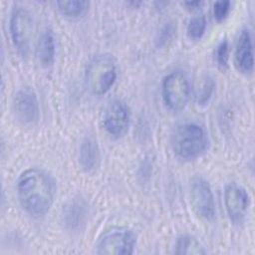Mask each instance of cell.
Segmentation results:
<instances>
[{
  "label": "cell",
  "mask_w": 255,
  "mask_h": 255,
  "mask_svg": "<svg viewBox=\"0 0 255 255\" xmlns=\"http://www.w3.org/2000/svg\"><path fill=\"white\" fill-rule=\"evenodd\" d=\"M17 196L22 208L32 216H43L51 208L56 195L53 177L41 168H29L18 177Z\"/></svg>",
  "instance_id": "obj_1"
},
{
  "label": "cell",
  "mask_w": 255,
  "mask_h": 255,
  "mask_svg": "<svg viewBox=\"0 0 255 255\" xmlns=\"http://www.w3.org/2000/svg\"><path fill=\"white\" fill-rule=\"evenodd\" d=\"M170 145L174 154L183 160H192L200 156L208 146L207 132L196 123L177 125L170 135Z\"/></svg>",
  "instance_id": "obj_2"
},
{
  "label": "cell",
  "mask_w": 255,
  "mask_h": 255,
  "mask_svg": "<svg viewBox=\"0 0 255 255\" xmlns=\"http://www.w3.org/2000/svg\"><path fill=\"white\" fill-rule=\"evenodd\" d=\"M117 66L113 57L109 55H99L88 65L86 71V81L90 91L103 96L108 93L117 80Z\"/></svg>",
  "instance_id": "obj_3"
},
{
  "label": "cell",
  "mask_w": 255,
  "mask_h": 255,
  "mask_svg": "<svg viewBox=\"0 0 255 255\" xmlns=\"http://www.w3.org/2000/svg\"><path fill=\"white\" fill-rule=\"evenodd\" d=\"M161 95L169 110L173 112L183 110L190 99V85L185 74L174 71L166 75L162 80Z\"/></svg>",
  "instance_id": "obj_4"
},
{
  "label": "cell",
  "mask_w": 255,
  "mask_h": 255,
  "mask_svg": "<svg viewBox=\"0 0 255 255\" xmlns=\"http://www.w3.org/2000/svg\"><path fill=\"white\" fill-rule=\"evenodd\" d=\"M11 40L18 53L25 57L30 51L33 35V18L31 13L23 7H15L9 21Z\"/></svg>",
  "instance_id": "obj_5"
},
{
  "label": "cell",
  "mask_w": 255,
  "mask_h": 255,
  "mask_svg": "<svg viewBox=\"0 0 255 255\" xmlns=\"http://www.w3.org/2000/svg\"><path fill=\"white\" fill-rule=\"evenodd\" d=\"M136 235L128 228H113L105 232L96 244L97 254H132Z\"/></svg>",
  "instance_id": "obj_6"
},
{
  "label": "cell",
  "mask_w": 255,
  "mask_h": 255,
  "mask_svg": "<svg viewBox=\"0 0 255 255\" xmlns=\"http://www.w3.org/2000/svg\"><path fill=\"white\" fill-rule=\"evenodd\" d=\"M189 197L195 213L205 219L211 220L215 216V200L209 183L202 177L196 176L190 180Z\"/></svg>",
  "instance_id": "obj_7"
},
{
  "label": "cell",
  "mask_w": 255,
  "mask_h": 255,
  "mask_svg": "<svg viewBox=\"0 0 255 255\" xmlns=\"http://www.w3.org/2000/svg\"><path fill=\"white\" fill-rule=\"evenodd\" d=\"M129 108L124 101L114 100L109 103L103 117V126L109 135L116 138L123 136L129 127Z\"/></svg>",
  "instance_id": "obj_8"
},
{
  "label": "cell",
  "mask_w": 255,
  "mask_h": 255,
  "mask_svg": "<svg viewBox=\"0 0 255 255\" xmlns=\"http://www.w3.org/2000/svg\"><path fill=\"white\" fill-rule=\"evenodd\" d=\"M224 203L230 221L233 224L242 223L250 205L247 190L235 182L227 184L224 190Z\"/></svg>",
  "instance_id": "obj_9"
},
{
  "label": "cell",
  "mask_w": 255,
  "mask_h": 255,
  "mask_svg": "<svg viewBox=\"0 0 255 255\" xmlns=\"http://www.w3.org/2000/svg\"><path fill=\"white\" fill-rule=\"evenodd\" d=\"M13 110L16 119L23 125L31 126L39 119V104L35 92L25 87L20 89L13 101Z\"/></svg>",
  "instance_id": "obj_10"
},
{
  "label": "cell",
  "mask_w": 255,
  "mask_h": 255,
  "mask_svg": "<svg viewBox=\"0 0 255 255\" xmlns=\"http://www.w3.org/2000/svg\"><path fill=\"white\" fill-rule=\"evenodd\" d=\"M234 65L242 74H251L253 71V44L248 29H243L237 39L234 52Z\"/></svg>",
  "instance_id": "obj_11"
},
{
  "label": "cell",
  "mask_w": 255,
  "mask_h": 255,
  "mask_svg": "<svg viewBox=\"0 0 255 255\" xmlns=\"http://www.w3.org/2000/svg\"><path fill=\"white\" fill-rule=\"evenodd\" d=\"M79 160L82 168L89 172L94 170L100 160V149L97 141L91 137L86 136L80 146V155Z\"/></svg>",
  "instance_id": "obj_12"
},
{
  "label": "cell",
  "mask_w": 255,
  "mask_h": 255,
  "mask_svg": "<svg viewBox=\"0 0 255 255\" xmlns=\"http://www.w3.org/2000/svg\"><path fill=\"white\" fill-rule=\"evenodd\" d=\"M56 54V44L53 32L50 29H45L37 44V56L40 64L43 67H50L55 61Z\"/></svg>",
  "instance_id": "obj_13"
},
{
  "label": "cell",
  "mask_w": 255,
  "mask_h": 255,
  "mask_svg": "<svg viewBox=\"0 0 255 255\" xmlns=\"http://www.w3.org/2000/svg\"><path fill=\"white\" fill-rule=\"evenodd\" d=\"M176 254H205L206 251L201 243L193 236L181 235L177 238L174 245Z\"/></svg>",
  "instance_id": "obj_14"
},
{
  "label": "cell",
  "mask_w": 255,
  "mask_h": 255,
  "mask_svg": "<svg viewBox=\"0 0 255 255\" xmlns=\"http://www.w3.org/2000/svg\"><path fill=\"white\" fill-rule=\"evenodd\" d=\"M56 4L61 14L70 18H77L82 16L88 10L90 5L88 1L83 0L58 1Z\"/></svg>",
  "instance_id": "obj_15"
},
{
  "label": "cell",
  "mask_w": 255,
  "mask_h": 255,
  "mask_svg": "<svg viewBox=\"0 0 255 255\" xmlns=\"http://www.w3.org/2000/svg\"><path fill=\"white\" fill-rule=\"evenodd\" d=\"M206 29V19L204 16H194L192 17L187 24V36L191 40H199Z\"/></svg>",
  "instance_id": "obj_16"
},
{
  "label": "cell",
  "mask_w": 255,
  "mask_h": 255,
  "mask_svg": "<svg viewBox=\"0 0 255 255\" xmlns=\"http://www.w3.org/2000/svg\"><path fill=\"white\" fill-rule=\"evenodd\" d=\"M214 88H215V84L213 79L210 77H206L201 85V89L198 94V99H197L198 105H206L209 102L214 92Z\"/></svg>",
  "instance_id": "obj_17"
},
{
  "label": "cell",
  "mask_w": 255,
  "mask_h": 255,
  "mask_svg": "<svg viewBox=\"0 0 255 255\" xmlns=\"http://www.w3.org/2000/svg\"><path fill=\"white\" fill-rule=\"evenodd\" d=\"M216 61L220 68L225 69L228 66L229 60V45L226 39L222 40L216 48Z\"/></svg>",
  "instance_id": "obj_18"
},
{
  "label": "cell",
  "mask_w": 255,
  "mask_h": 255,
  "mask_svg": "<svg viewBox=\"0 0 255 255\" xmlns=\"http://www.w3.org/2000/svg\"><path fill=\"white\" fill-rule=\"evenodd\" d=\"M231 2L230 1H216L213 5V15L216 21H223L229 14Z\"/></svg>",
  "instance_id": "obj_19"
},
{
  "label": "cell",
  "mask_w": 255,
  "mask_h": 255,
  "mask_svg": "<svg viewBox=\"0 0 255 255\" xmlns=\"http://www.w3.org/2000/svg\"><path fill=\"white\" fill-rule=\"evenodd\" d=\"M173 34H174V27H173V25H171V24L165 25L161 29V31H160V33L158 35V38H157L158 46L166 45V43L172 39Z\"/></svg>",
  "instance_id": "obj_20"
},
{
  "label": "cell",
  "mask_w": 255,
  "mask_h": 255,
  "mask_svg": "<svg viewBox=\"0 0 255 255\" xmlns=\"http://www.w3.org/2000/svg\"><path fill=\"white\" fill-rule=\"evenodd\" d=\"M184 5L188 9L194 10V9H198V7H200L202 5V2L201 1H189V2H185Z\"/></svg>",
  "instance_id": "obj_21"
}]
</instances>
